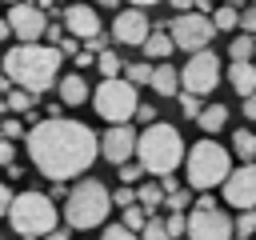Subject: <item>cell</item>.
Here are the masks:
<instances>
[{"instance_id":"6da1fadb","label":"cell","mask_w":256,"mask_h":240,"mask_svg":"<svg viewBox=\"0 0 256 240\" xmlns=\"http://www.w3.org/2000/svg\"><path fill=\"white\" fill-rule=\"evenodd\" d=\"M100 144H96V132L80 120H60V116H48L40 120L32 132H28V156L32 164L48 176V180H72V176H84L96 160Z\"/></svg>"},{"instance_id":"7a4b0ae2","label":"cell","mask_w":256,"mask_h":240,"mask_svg":"<svg viewBox=\"0 0 256 240\" xmlns=\"http://www.w3.org/2000/svg\"><path fill=\"white\" fill-rule=\"evenodd\" d=\"M0 72L8 76V84H16V88H24V92L36 96V92H44V88L56 84L60 52H56L52 44H40V40L16 44V48L4 52V68H0Z\"/></svg>"},{"instance_id":"3957f363","label":"cell","mask_w":256,"mask_h":240,"mask_svg":"<svg viewBox=\"0 0 256 240\" xmlns=\"http://www.w3.org/2000/svg\"><path fill=\"white\" fill-rule=\"evenodd\" d=\"M136 164L148 172V176H172L184 160V140L172 124L164 120H152L144 132H136Z\"/></svg>"},{"instance_id":"277c9868","label":"cell","mask_w":256,"mask_h":240,"mask_svg":"<svg viewBox=\"0 0 256 240\" xmlns=\"http://www.w3.org/2000/svg\"><path fill=\"white\" fill-rule=\"evenodd\" d=\"M184 176H188V188H216L224 184V176L232 172V152H224V144L216 140H196L192 148H184Z\"/></svg>"},{"instance_id":"5b68a950","label":"cell","mask_w":256,"mask_h":240,"mask_svg":"<svg viewBox=\"0 0 256 240\" xmlns=\"http://www.w3.org/2000/svg\"><path fill=\"white\" fill-rule=\"evenodd\" d=\"M4 216H8L12 232L24 240H40L44 232L56 228V204L44 192H12V204Z\"/></svg>"},{"instance_id":"8992f818","label":"cell","mask_w":256,"mask_h":240,"mask_svg":"<svg viewBox=\"0 0 256 240\" xmlns=\"http://www.w3.org/2000/svg\"><path fill=\"white\" fill-rule=\"evenodd\" d=\"M108 212H112V196H108V188L100 180H80L64 200L68 228H96V224L108 220Z\"/></svg>"},{"instance_id":"52a82bcc","label":"cell","mask_w":256,"mask_h":240,"mask_svg":"<svg viewBox=\"0 0 256 240\" xmlns=\"http://www.w3.org/2000/svg\"><path fill=\"white\" fill-rule=\"evenodd\" d=\"M88 96H92L96 116H104L108 124H128L132 112H136V104H140V92H136L124 76H108V80H100L96 92H88Z\"/></svg>"},{"instance_id":"ba28073f","label":"cell","mask_w":256,"mask_h":240,"mask_svg":"<svg viewBox=\"0 0 256 240\" xmlns=\"http://www.w3.org/2000/svg\"><path fill=\"white\" fill-rule=\"evenodd\" d=\"M180 84L192 92V96H208L216 84H220V56L200 48V52H188V64L180 68Z\"/></svg>"},{"instance_id":"9c48e42d","label":"cell","mask_w":256,"mask_h":240,"mask_svg":"<svg viewBox=\"0 0 256 240\" xmlns=\"http://www.w3.org/2000/svg\"><path fill=\"white\" fill-rule=\"evenodd\" d=\"M168 36H172V48L200 52V48H208V44H212L216 28H212V20H208V16H200V12H180V16L168 24Z\"/></svg>"},{"instance_id":"30bf717a","label":"cell","mask_w":256,"mask_h":240,"mask_svg":"<svg viewBox=\"0 0 256 240\" xmlns=\"http://www.w3.org/2000/svg\"><path fill=\"white\" fill-rule=\"evenodd\" d=\"M184 236H192V240H232V216L224 208H192V216H184Z\"/></svg>"},{"instance_id":"8fae6325","label":"cell","mask_w":256,"mask_h":240,"mask_svg":"<svg viewBox=\"0 0 256 240\" xmlns=\"http://www.w3.org/2000/svg\"><path fill=\"white\" fill-rule=\"evenodd\" d=\"M8 32L12 36H20V44H32V40H44V28H48V16L36 8V4H28V0H20V4H12L8 8Z\"/></svg>"},{"instance_id":"7c38bea8","label":"cell","mask_w":256,"mask_h":240,"mask_svg":"<svg viewBox=\"0 0 256 240\" xmlns=\"http://www.w3.org/2000/svg\"><path fill=\"white\" fill-rule=\"evenodd\" d=\"M220 188H224V204H232V208H256V160L232 168Z\"/></svg>"},{"instance_id":"4fadbf2b","label":"cell","mask_w":256,"mask_h":240,"mask_svg":"<svg viewBox=\"0 0 256 240\" xmlns=\"http://www.w3.org/2000/svg\"><path fill=\"white\" fill-rule=\"evenodd\" d=\"M148 16H144V8H124V12H116V20H112V40L116 44H128V48H140L144 44V36H148Z\"/></svg>"},{"instance_id":"5bb4252c","label":"cell","mask_w":256,"mask_h":240,"mask_svg":"<svg viewBox=\"0 0 256 240\" xmlns=\"http://www.w3.org/2000/svg\"><path fill=\"white\" fill-rule=\"evenodd\" d=\"M96 144H100V156H104L108 164H124V160H132V152H136V128H132V124H112Z\"/></svg>"},{"instance_id":"9a60e30c","label":"cell","mask_w":256,"mask_h":240,"mask_svg":"<svg viewBox=\"0 0 256 240\" xmlns=\"http://www.w3.org/2000/svg\"><path fill=\"white\" fill-rule=\"evenodd\" d=\"M64 24H68V32H72L76 40H88V36L104 32L96 8H88V4H68V8H64Z\"/></svg>"},{"instance_id":"2e32d148","label":"cell","mask_w":256,"mask_h":240,"mask_svg":"<svg viewBox=\"0 0 256 240\" xmlns=\"http://www.w3.org/2000/svg\"><path fill=\"white\" fill-rule=\"evenodd\" d=\"M148 84H152V92H156V96H176V92H180V72H176L172 64L156 60V64H152Z\"/></svg>"},{"instance_id":"e0dca14e","label":"cell","mask_w":256,"mask_h":240,"mask_svg":"<svg viewBox=\"0 0 256 240\" xmlns=\"http://www.w3.org/2000/svg\"><path fill=\"white\" fill-rule=\"evenodd\" d=\"M56 96H60V104H68V108H80V104L88 100V80H84L80 72H72V76H64V80L56 84Z\"/></svg>"},{"instance_id":"ac0fdd59","label":"cell","mask_w":256,"mask_h":240,"mask_svg":"<svg viewBox=\"0 0 256 240\" xmlns=\"http://www.w3.org/2000/svg\"><path fill=\"white\" fill-rule=\"evenodd\" d=\"M144 56L156 64V60H168L172 56V36H168V28H148V36H144Z\"/></svg>"},{"instance_id":"d6986e66","label":"cell","mask_w":256,"mask_h":240,"mask_svg":"<svg viewBox=\"0 0 256 240\" xmlns=\"http://www.w3.org/2000/svg\"><path fill=\"white\" fill-rule=\"evenodd\" d=\"M228 84H232L240 96H248V92L256 88V64H252V60H232V68H228Z\"/></svg>"},{"instance_id":"ffe728a7","label":"cell","mask_w":256,"mask_h":240,"mask_svg":"<svg viewBox=\"0 0 256 240\" xmlns=\"http://www.w3.org/2000/svg\"><path fill=\"white\" fill-rule=\"evenodd\" d=\"M196 124L212 136V132H220V128L228 124V108H224V104H204V108L196 112Z\"/></svg>"},{"instance_id":"44dd1931","label":"cell","mask_w":256,"mask_h":240,"mask_svg":"<svg viewBox=\"0 0 256 240\" xmlns=\"http://www.w3.org/2000/svg\"><path fill=\"white\" fill-rule=\"evenodd\" d=\"M232 156L244 160V164L256 160V132H252V128H236V132H232Z\"/></svg>"},{"instance_id":"7402d4cb","label":"cell","mask_w":256,"mask_h":240,"mask_svg":"<svg viewBox=\"0 0 256 240\" xmlns=\"http://www.w3.org/2000/svg\"><path fill=\"white\" fill-rule=\"evenodd\" d=\"M236 16H240V8H236V4H220L216 12H208V20H212V28H216V32H236Z\"/></svg>"},{"instance_id":"603a6c76","label":"cell","mask_w":256,"mask_h":240,"mask_svg":"<svg viewBox=\"0 0 256 240\" xmlns=\"http://www.w3.org/2000/svg\"><path fill=\"white\" fill-rule=\"evenodd\" d=\"M160 200H164V188H160V184H140V188H136V204H140L148 216L160 208Z\"/></svg>"},{"instance_id":"cb8c5ba5","label":"cell","mask_w":256,"mask_h":240,"mask_svg":"<svg viewBox=\"0 0 256 240\" xmlns=\"http://www.w3.org/2000/svg\"><path fill=\"white\" fill-rule=\"evenodd\" d=\"M120 68H124V80H128L132 88L148 84V76H152V60H140V64H120Z\"/></svg>"},{"instance_id":"d4e9b609","label":"cell","mask_w":256,"mask_h":240,"mask_svg":"<svg viewBox=\"0 0 256 240\" xmlns=\"http://www.w3.org/2000/svg\"><path fill=\"white\" fill-rule=\"evenodd\" d=\"M252 232H256V208H240V216L232 220V236H244L248 240Z\"/></svg>"},{"instance_id":"484cf974","label":"cell","mask_w":256,"mask_h":240,"mask_svg":"<svg viewBox=\"0 0 256 240\" xmlns=\"http://www.w3.org/2000/svg\"><path fill=\"white\" fill-rule=\"evenodd\" d=\"M232 60H252V52H256V36H248V32H240L236 40H232Z\"/></svg>"},{"instance_id":"4316f807","label":"cell","mask_w":256,"mask_h":240,"mask_svg":"<svg viewBox=\"0 0 256 240\" xmlns=\"http://www.w3.org/2000/svg\"><path fill=\"white\" fill-rule=\"evenodd\" d=\"M32 100H36L32 92L12 88V92H8V100H4V108H8V112H32Z\"/></svg>"},{"instance_id":"83f0119b","label":"cell","mask_w":256,"mask_h":240,"mask_svg":"<svg viewBox=\"0 0 256 240\" xmlns=\"http://www.w3.org/2000/svg\"><path fill=\"white\" fill-rule=\"evenodd\" d=\"M96 68H100V76H104V80H108V76H120V56L104 48V52H96Z\"/></svg>"},{"instance_id":"f1b7e54d","label":"cell","mask_w":256,"mask_h":240,"mask_svg":"<svg viewBox=\"0 0 256 240\" xmlns=\"http://www.w3.org/2000/svg\"><path fill=\"white\" fill-rule=\"evenodd\" d=\"M136 236H140V240H172V236L164 232V220H160V216H148V220H144V228H140Z\"/></svg>"},{"instance_id":"f546056e","label":"cell","mask_w":256,"mask_h":240,"mask_svg":"<svg viewBox=\"0 0 256 240\" xmlns=\"http://www.w3.org/2000/svg\"><path fill=\"white\" fill-rule=\"evenodd\" d=\"M144 220H148V212H144L140 204H128V208H124V228H128V232H140Z\"/></svg>"},{"instance_id":"4dcf8cb0","label":"cell","mask_w":256,"mask_h":240,"mask_svg":"<svg viewBox=\"0 0 256 240\" xmlns=\"http://www.w3.org/2000/svg\"><path fill=\"white\" fill-rule=\"evenodd\" d=\"M164 204H168L172 212H184V208L192 204V192H180V188H172V192H164Z\"/></svg>"},{"instance_id":"1f68e13d","label":"cell","mask_w":256,"mask_h":240,"mask_svg":"<svg viewBox=\"0 0 256 240\" xmlns=\"http://www.w3.org/2000/svg\"><path fill=\"white\" fill-rule=\"evenodd\" d=\"M164 232L176 240V236H184V212H168L164 216Z\"/></svg>"},{"instance_id":"d6a6232c","label":"cell","mask_w":256,"mask_h":240,"mask_svg":"<svg viewBox=\"0 0 256 240\" xmlns=\"http://www.w3.org/2000/svg\"><path fill=\"white\" fill-rule=\"evenodd\" d=\"M236 28H240V32H248V36H256V4H252V8H244V12L236 16Z\"/></svg>"},{"instance_id":"836d02e7","label":"cell","mask_w":256,"mask_h":240,"mask_svg":"<svg viewBox=\"0 0 256 240\" xmlns=\"http://www.w3.org/2000/svg\"><path fill=\"white\" fill-rule=\"evenodd\" d=\"M100 240H140V236H136V232H128L124 224H108V228L100 232Z\"/></svg>"},{"instance_id":"e575fe53","label":"cell","mask_w":256,"mask_h":240,"mask_svg":"<svg viewBox=\"0 0 256 240\" xmlns=\"http://www.w3.org/2000/svg\"><path fill=\"white\" fill-rule=\"evenodd\" d=\"M116 168H120V184H136V180L144 176V168H140V164H128V160L116 164Z\"/></svg>"},{"instance_id":"d590c367","label":"cell","mask_w":256,"mask_h":240,"mask_svg":"<svg viewBox=\"0 0 256 240\" xmlns=\"http://www.w3.org/2000/svg\"><path fill=\"white\" fill-rule=\"evenodd\" d=\"M108 196H112V204H120V208H128V204H136V188H128V184H124L120 192H108Z\"/></svg>"},{"instance_id":"8d00e7d4","label":"cell","mask_w":256,"mask_h":240,"mask_svg":"<svg viewBox=\"0 0 256 240\" xmlns=\"http://www.w3.org/2000/svg\"><path fill=\"white\" fill-rule=\"evenodd\" d=\"M180 108H184V116H196V112H200L204 104H200V96H192V92H184V96H180Z\"/></svg>"},{"instance_id":"74e56055","label":"cell","mask_w":256,"mask_h":240,"mask_svg":"<svg viewBox=\"0 0 256 240\" xmlns=\"http://www.w3.org/2000/svg\"><path fill=\"white\" fill-rule=\"evenodd\" d=\"M0 136H4V140H16V136H20V120H16V116L0 120Z\"/></svg>"},{"instance_id":"f35d334b","label":"cell","mask_w":256,"mask_h":240,"mask_svg":"<svg viewBox=\"0 0 256 240\" xmlns=\"http://www.w3.org/2000/svg\"><path fill=\"white\" fill-rule=\"evenodd\" d=\"M132 116H136L140 124H152V120H156V108H152V104H136V112H132Z\"/></svg>"},{"instance_id":"ab89813d","label":"cell","mask_w":256,"mask_h":240,"mask_svg":"<svg viewBox=\"0 0 256 240\" xmlns=\"http://www.w3.org/2000/svg\"><path fill=\"white\" fill-rule=\"evenodd\" d=\"M12 156H16L12 140H4V136H0V164H12Z\"/></svg>"},{"instance_id":"60d3db41","label":"cell","mask_w":256,"mask_h":240,"mask_svg":"<svg viewBox=\"0 0 256 240\" xmlns=\"http://www.w3.org/2000/svg\"><path fill=\"white\" fill-rule=\"evenodd\" d=\"M244 116H248V120H256V88L244 96Z\"/></svg>"},{"instance_id":"b9f144b4","label":"cell","mask_w":256,"mask_h":240,"mask_svg":"<svg viewBox=\"0 0 256 240\" xmlns=\"http://www.w3.org/2000/svg\"><path fill=\"white\" fill-rule=\"evenodd\" d=\"M8 204H12V188H8V184H0V216L8 212Z\"/></svg>"},{"instance_id":"7bdbcfd3","label":"cell","mask_w":256,"mask_h":240,"mask_svg":"<svg viewBox=\"0 0 256 240\" xmlns=\"http://www.w3.org/2000/svg\"><path fill=\"white\" fill-rule=\"evenodd\" d=\"M40 240H68V228H60V224H56V228H52V232H44Z\"/></svg>"},{"instance_id":"ee69618b","label":"cell","mask_w":256,"mask_h":240,"mask_svg":"<svg viewBox=\"0 0 256 240\" xmlns=\"http://www.w3.org/2000/svg\"><path fill=\"white\" fill-rule=\"evenodd\" d=\"M196 208H216V200H212V192H200V200H196Z\"/></svg>"},{"instance_id":"f6af8a7d","label":"cell","mask_w":256,"mask_h":240,"mask_svg":"<svg viewBox=\"0 0 256 240\" xmlns=\"http://www.w3.org/2000/svg\"><path fill=\"white\" fill-rule=\"evenodd\" d=\"M76 64H80V68H88V64H92V52H84V48H80V52H76Z\"/></svg>"},{"instance_id":"bcb514c9","label":"cell","mask_w":256,"mask_h":240,"mask_svg":"<svg viewBox=\"0 0 256 240\" xmlns=\"http://www.w3.org/2000/svg\"><path fill=\"white\" fill-rule=\"evenodd\" d=\"M168 4H172L176 12H192V0H168Z\"/></svg>"},{"instance_id":"7dc6e473","label":"cell","mask_w":256,"mask_h":240,"mask_svg":"<svg viewBox=\"0 0 256 240\" xmlns=\"http://www.w3.org/2000/svg\"><path fill=\"white\" fill-rule=\"evenodd\" d=\"M8 36H12V32H8V20H4V16H0V44H4V40H8Z\"/></svg>"},{"instance_id":"c3c4849f","label":"cell","mask_w":256,"mask_h":240,"mask_svg":"<svg viewBox=\"0 0 256 240\" xmlns=\"http://www.w3.org/2000/svg\"><path fill=\"white\" fill-rule=\"evenodd\" d=\"M52 4H56V0H36V8H40V12H48Z\"/></svg>"},{"instance_id":"681fc988","label":"cell","mask_w":256,"mask_h":240,"mask_svg":"<svg viewBox=\"0 0 256 240\" xmlns=\"http://www.w3.org/2000/svg\"><path fill=\"white\" fill-rule=\"evenodd\" d=\"M100 8H120V0H96Z\"/></svg>"},{"instance_id":"f907efd6","label":"cell","mask_w":256,"mask_h":240,"mask_svg":"<svg viewBox=\"0 0 256 240\" xmlns=\"http://www.w3.org/2000/svg\"><path fill=\"white\" fill-rule=\"evenodd\" d=\"M148 4H160V0H132V8H148Z\"/></svg>"},{"instance_id":"816d5d0a","label":"cell","mask_w":256,"mask_h":240,"mask_svg":"<svg viewBox=\"0 0 256 240\" xmlns=\"http://www.w3.org/2000/svg\"><path fill=\"white\" fill-rule=\"evenodd\" d=\"M4 4H20V0H4Z\"/></svg>"},{"instance_id":"f5cc1de1","label":"cell","mask_w":256,"mask_h":240,"mask_svg":"<svg viewBox=\"0 0 256 240\" xmlns=\"http://www.w3.org/2000/svg\"><path fill=\"white\" fill-rule=\"evenodd\" d=\"M252 64H256V52H252Z\"/></svg>"},{"instance_id":"db71d44e","label":"cell","mask_w":256,"mask_h":240,"mask_svg":"<svg viewBox=\"0 0 256 240\" xmlns=\"http://www.w3.org/2000/svg\"><path fill=\"white\" fill-rule=\"evenodd\" d=\"M232 240H236V236H232ZM240 240H244V236H240Z\"/></svg>"},{"instance_id":"11a10c76","label":"cell","mask_w":256,"mask_h":240,"mask_svg":"<svg viewBox=\"0 0 256 240\" xmlns=\"http://www.w3.org/2000/svg\"><path fill=\"white\" fill-rule=\"evenodd\" d=\"M252 4H256V0H252Z\"/></svg>"}]
</instances>
